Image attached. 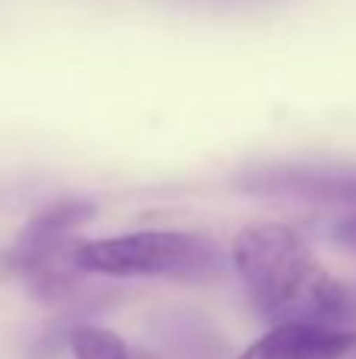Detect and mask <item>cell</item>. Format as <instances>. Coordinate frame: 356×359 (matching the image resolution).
<instances>
[{
    "label": "cell",
    "instance_id": "obj_1",
    "mask_svg": "<svg viewBox=\"0 0 356 359\" xmlns=\"http://www.w3.org/2000/svg\"><path fill=\"white\" fill-rule=\"evenodd\" d=\"M231 262L249 303L278 322L338 325L347 312L344 284L331 278L294 227L262 221L243 227L231 243Z\"/></svg>",
    "mask_w": 356,
    "mask_h": 359
},
{
    "label": "cell",
    "instance_id": "obj_2",
    "mask_svg": "<svg viewBox=\"0 0 356 359\" xmlns=\"http://www.w3.org/2000/svg\"><path fill=\"white\" fill-rule=\"evenodd\" d=\"M95 217V205L85 198H60L35 211L13 240L4 265L44 303H57L79 290V230Z\"/></svg>",
    "mask_w": 356,
    "mask_h": 359
},
{
    "label": "cell",
    "instance_id": "obj_3",
    "mask_svg": "<svg viewBox=\"0 0 356 359\" xmlns=\"http://www.w3.org/2000/svg\"><path fill=\"white\" fill-rule=\"evenodd\" d=\"M79 268L104 278H170L208 280L221 268V252L208 236L183 230H136V233L85 240Z\"/></svg>",
    "mask_w": 356,
    "mask_h": 359
},
{
    "label": "cell",
    "instance_id": "obj_4",
    "mask_svg": "<svg viewBox=\"0 0 356 359\" xmlns=\"http://www.w3.org/2000/svg\"><path fill=\"white\" fill-rule=\"evenodd\" d=\"M356 350V334L338 325L278 322L237 359H344Z\"/></svg>",
    "mask_w": 356,
    "mask_h": 359
},
{
    "label": "cell",
    "instance_id": "obj_5",
    "mask_svg": "<svg viewBox=\"0 0 356 359\" xmlns=\"http://www.w3.org/2000/svg\"><path fill=\"white\" fill-rule=\"evenodd\" d=\"M69 350H73V359H161L149 350L126 344L117 331L98 328V325H79L69 334Z\"/></svg>",
    "mask_w": 356,
    "mask_h": 359
},
{
    "label": "cell",
    "instance_id": "obj_6",
    "mask_svg": "<svg viewBox=\"0 0 356 359\" xmlns=\"http://www.w3.org/2000/svg\"><path fill=\"white\" fill-rule=\"evenodd\" d=\"M334 240H338L341 246H347V249H356V211L334 227Z\"/></svg>",
    "mask_w": 356,
    "mask_h": 359
},
{
    "label": "cell",
    "instance_id": "obj_7",
    "mask_svg": "<svg viewBox=\"0 0 356 359\" xmlns=\"http://www.w3.org/2000/svg\"><path fill=\"white\" fill-rule=\"evenodd\" d=\"M205 4H249V0H205Z\"/></svg>",
    "mask_w": 356,
    "mask_h": 359
}]
</instances>
